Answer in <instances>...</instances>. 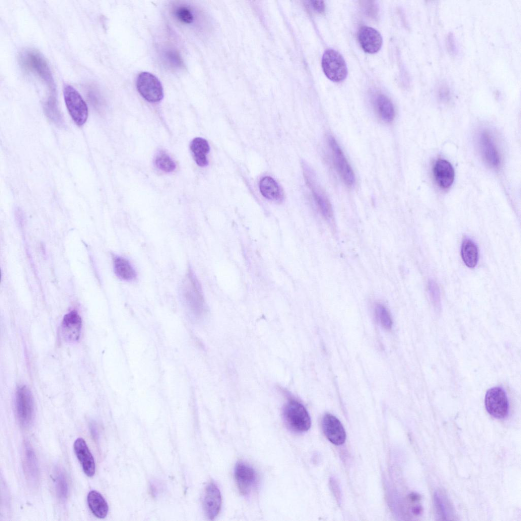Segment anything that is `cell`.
I'll return each instance as SVG.
<instances>
[{"instance_id":"cell-1","label":"cell","mask_w":521,"mask_h":521,"mask_svg":"<svg viewBox=\"0 0 521 521\" xmlns=\"http://www.w3.org/2000/svg\"><path fill=\"white\" fill-rule=\"evenodd\" d=\"M18 61L23 70L37 76L49 89L50 94L55 95V87L52 73L41 53L34 49H25L19 53Z\"/></svg>"},{"instance_id":"cell-2","label":"cell","mask_w":521,"mask_h":521,"mask_svg":"<svg viewBox=\"0 0 521 521\" xmlns=\"http://www.w3.org/2000/svg\"><path fill=\"white\" fill-rule=\"evenodd\" d=\"M181 291L183 301L189 313L195 318L201 317L206 311V305L201 285L191 269L183 280Z\"/></svg>"},{"instance_id":"cell-3","label":"cell","mask_w":521,"mask_h":521,"mask_svg":"<svg viewBox=\"0 0 521 521\" xmlns=\"http://www.w3.org/2000/svg\"><path fill=\"white\" fill-rule=\"evenodd\" d=\"M282 414L285 423L292 430L303 432L310 428V416L304 406L298 401L294 399L288 400L283 407Z\"/></svg>"},{"instance_id":"cell-4","label":"cell","mask_w":521,"mask_h":521,"mask_svg":"<svg viewBox=\"0 0 521 521\" xmlns=\"http://www.w3.org/2000/svg\"><path fill=\"white\" fill-rule=\"evenodd\" d=\"M63 95L66 107L72 120L77 125H83L88 117V108L85 102L79 92L69 84L64 85Z\"/></svg>"},{"instance_id":"cell-5","label":"cell","mask_w":521,"mask_h":521,"mask_svg":"<svg viewBox=\"0 0 521 521\" xmlns=\"http://www.w3.org/2000/svg\"><path fill=\"white\" fill-rule=\"evenodd\" d=\"M322 66L326 76L334 82H340L347 76L345 62L342 56L335 50L329 49L325 51Z\"/></svg>"},{"instance_id":"cell-6","label":"cell","mask_w":521,"mask_h":521,"mask_svg":"<svg viewBox=\"0 0 521 521\" xmlns=\"http://www.w3.org/2000/svg\"><path fill=\"white\" fill-rule=\"evenodd\" d=\"M15 410L17 418L20 424L25 427L30 426L34 417V404L32 393L25 386H21L17 388Z\"/></svg>"},{"instance_id":"cell-7","label":"cell","mask_w":521,"mask_h":521,"mask_svg":"<svg viewBox=\"0 0 521 521\" xmlns=\"http://www.w3.org/2000/svg\"><path fill=\"white\" fill-rule=\"evenodd\" d=\"M136 88L140 95L147 101L157 103L163 98V89L158 78L147 72L140 73L136 80Z\"/></svg>"},{"instance_id":"cell-8","label":"cell","mask_w":521,"mask_h":521,"mask_svg":"<svg viewBox=\"0 0 521 521\" xmlns=\"http://www.w3.org/2000/svg\"><path fill=\"white\" fill-rule=\"evenodd\" d=\"M328 141L333 163L338 173L347 186H352L355 182V176L352 168L335 138L330 135Z\"/></svg>"},{"instance_id":"cell-9","label":"cell","mask_w":521,"mask_h":521,"mask_svg":"<svg viewBox=\"0 0 521 521\" xmlns=\"http://www.w3.org/2000/svg\"><path fill=\"white\" fill-rule=\"evenodd\" d=\"M487 412L493 417L502 419L507 416L509 410L507 396L503 388L495 387L489 389L485 396Z\"/></svg>"},{"instance_id":"cell-10","label":"cell","mask_w":521,"mask_h":521,"mask_svg":"<svg viewBox=\"0 0 521 521\" xmlns=\"http://www.w3.org/2000/svg\"><path fill=\"white\" fill-rule=\"evenodd\" d=\"M234 474L240 493L244 496L249 495L257 483L258 477L255 470L248 464L241 461L236 464Z\"/></svg>"},{"instance_id":"cell-11","label":"cell","mask_w":521,"mask_h":521,"mask_svg":"<svg viewBox=\"0 0 521 521\" xmlns=\"http://www.w3.org/2000/svg\"><path fill=\"white\" fill-rule=\"evenodd\" d=\"M478 145L481 156L489 167L497 168L501 163V156L495 141L487 131L481 132L478 137Z\"/></svg>"},{"instance_id":"cell-12","label":"cell","mask_w":521,"mask_h":521,"mask_svg":"<svg viewBox=\"0 0 521 521\" xmlns=\"http://www.w3.org/2000/svg\"><path fill=\"white\" fill-rule=\"evenodd\" d=\"M305 177L308 185L311 189L313 198L321 214L327 219L333 216L331 204L322 190L318 186L314 176L308 167L304 169Z\"/></svg>"},{"instance_id":"cell-13","label":"cell","mask_w":521,"mask_h":521,"mask_svg":"<svg viewBox=\"0 0 521 521\" xmlns=\"http://www.w3.org/2000/svg\"><path fill=\"white\" fill-rule=\"evenodd\" d=\"M322 426L326 438L335 445H342L346 440V432L341 422L334 416L326 414L322 420Z\"/></svg>"},{"instance_id":"cell-14","label":"cell","mask_w":521,"mask_h":521,"mask_svg":"<svg viewBox=\"0 0 521 521\" xmlns=\"http://www.w3.org/2000/svg\"><path fill=\"white\" fill-rule=\"evenodd\" d=\"M222 503L220 491L214 483H209L206 487L202 506L206 516L209 519H214L218 514Z\"/></svg>"},{"instance_id":"cell-15","label":"cell","mask_w":521,"mask_h":521,"mask_svg":"<svg viewBox=\"0 0 521 521\" xmlns=\"http://www.w3.org/2000/svg\"><path fill=\"white\" fill-rule=\"evenodd\" d=\"M358 38L362 48L368 53H377L382 46L383 39L381 34L369 26L361 27L358 31Z\"/></svg>"},{"instance_id":"cell-16","label":"cell","mask_w":521,"mask_h":521,"mask_svg":"<svg viewBox=\"0 0 521 521\" xmlns=\"http://www.w3.org/2000/svg\"><path fill=\"white\" fill-rule=\"evenodd\" d=\"M74 450L84 474L88 477L93 476L96 470L95 460L83 438H78L75 440Z\"/></svg>"},{"instance_id":"cell-17","label":"cell","mask_w":521,"mask_h":521,"mask_svg":"<svg viewBox=\"0 0 521 521\" xmlns=\"http://www.w3.org/2000/svg\"><path fill=\"white\" fill-rule=\"evenodd\" d=\"M82 321L80 315L75 310L65 315L61 325V331L63 337L69 342L78 340L80 337Z\"/></svg>"},{"instance_id":"cell-18","label":"cell","mask_w":521,"mask_h":521,"mask_svg":"<svg viewBox=\"0 0 521 521\" xmlns=\"http://www.w3.org/2000/svg\"><path fill=\"white\" fill-rule=\"evenodd\" d=\"M433 173L436 182L441 188H448L453 184L454 171L448 161L442 159L438 160L433 166Z\"/></svg>"},{"instance_id":"cell-19","label":"cell","mask_w":521,"mask_h":521,"mask_svg":"<svg viewBox=\"0 0 521 521\" xmlns=\"http://www.w3.org/2000/svg\"><path fill=\"white\" fill-rule=\"evenodd\" d=\"M259 190L265 198L276 201L283 198V192L276 181L269 176L263 177L259 182Z\"/></svg>"},{"instance_id":"cell-20","label":"cell","mask_w":521,"mask_h":521,"mask_svg":"<svg viewBox=\"0 0 521 521\" xmlns=\"http://www.w3.org/2000/svg\"><path fill=\"white\" fill-rule=\"evenodd\" d=\"M87 502L93 514L99 518L105 517L108 512V504L98 491L92 490L87 496Z\"/></svg>"},{"instance_id":"cell-21","label":"cell","mask_w":521,"mask_h":521,"mask_svg":"<svg viewBox=\"0 0 521 521\" xmlns=\"http://www.w3.org/2000/svg\"><path fill=\"white\" fill-rule=\"evenodd\" d=\"M190 148L194 160L198 166L204 167L208 164L207 154L209 152L210 147L207 140L196 137L191 142Z\"/></svg>"},{"instance_id":"cell-22","label":"cell","mask_w":521,"mask_h":521,"mask_svg":"<svg viewBox=\"0 0 521 521\" xmlns=\"http://www.w3.org/2000/svg\"><path fill=\"white\" fill-rule=\"evenodd\" d=\"M24 466L28 480L31 484H36L39 477L38 461L34 452L29 446L25 447Z\"/></svg>"},{"instance_id":"cell-23","label":"cell","mask_w":521,"mask_h":521,"mask_svg":"<svg viewBox=\"0 0 521 521\" xmlns=\"http://www.w3.org/2000/svg\"><path fill=\"white\" fill-rule=\"evenodd\" d=\"M374 105L380 119L386 123L393 121L395 113L393 105L386 96L380 94L374 100Z\"/></svg>"},{"instance_id":"cell-24","label":"cell","mask_w":521,"mask_h":521,"mask_svg":"<svg viewBox=\"0 0 521 521\" xmlns=\"http://www.w3.org/2000/svg\"><path fill=\"white\" fill-rule=\"evenodd\" d=\"M113 263L114 273L119 278L127 281H132L135 279V270L126 258L115 256L113 257Z\"/></svg>"},{"instance_id":"cell-25","label":"cell","mask_w":521,"mask_h":521,"mask_svg":"<svg viewBox=\"0 0 521 521\" xmlns=\"http://www.w3.org/2000/svg\"><path fill=\"white\" fill-rule=\"evenodd\" d=\"M461 256L465 265L469 268H473L478 260V249L476 244L471 239H465L461 246Z\"/></svg>"},{"instance_id":"cell-26","label":"cell","mask_w":521,"mask_h":521,"mask_svg":"<svg viewBox=\"0 0 521 521\" xmlns=\"http://www.w3.org/2000/svg\"><path fill=\"white\" fill-rule=\"evenodd\" d=\"M175 18L182 24L189 25L194 23L196 14L194 10L187 4H177L172 10Z\"/></svg>"},{"instance_id":"cell-27","label":"cell","mask_w":521,"mask_h":521,"mask_svg":"<svg viewBox=\"0 0 521 521\" xmlns=\"http://www.w3.org/2000/svg\"><path fill=\"white\" fill-rule=\"evenodd\" d=\"M46 116L54 124L63 127L65 125L63 118L59 110L55 95L50 94L44 105Z\"/></svg>"},{"instance_id":"cell-28","label":"cell","mask_w":521,"mask_h":521,"mask_svg":"<svg viewBox=\"0 0 521 521\" xmlns=\"http://www.w3.org/2000/svg\"><path fill=\"white\" fill-rule=\"evenodd\" d=\"M435 505L437 512L441 519H449L451 512L450 505L446 497L441 491H436L434 496Z\"/></svg>"},{"instance_id":"cell-29","label":"cell","mask_w":521,"mask_h":521,"mask_svg":"<svg viewBox=\"0 0 521 521\" xmlns=\"http://www.w3.org/2000/svg\"><path fill=\"white\" fill-rule=\"evenodd\" d=\"M163 62L172 69H179L183 66V61L178 51L172 48H166L162 52Z\"/></svg>"},{"instance_id":"cell-30","label":"cell","mask_w":521,"mask_h":521,"mask_svg":"<svg viewBox=\"0 0 521 521\" xmlns=\"http://www.w3.org/2000/svg\"><path fill=\"white\" fill-rule=\"evenodd\" d=\"M88 99L92 106L98 111H101L105 105L103 96L96 85L90 84L86 88Z\"/></svg>"},{"instance_id":"cell-31","label":"cell","mask_w":521,"mask_h":521,"mask_svg":"<svg viewBox=\"0 0 521 521\" xmlns=\"http://www.w3.org/2000/svg\"><path fill=\"white\" fill-rule=\"evenodd\" d=\"M154 164L157 168L166 172L173 171L176 167L174 161L163 151H160L156 154Z\"/></svg>"},{"instance_id":"cell-32","label":"cell","mask_w":521,"mask_h":521,"mask_svg":"<svg viewBox=\"0 0 521 521\" xmlns=\"http://www.w3.org/2000/svg\"><path fill=\"white\" fill-rule=\"evenodd\" d=\"M55 486L58 498L62 501H65L68 495V485L66 476L61 470L55 472Z\"/></svg>"},{"instance_id":"cell-33","label":"cell","mask_w":521,"mask_h":521,"mask_svg":"<svg viewBox=\"0 0 521 521\" xmlns=\"http://www.w3.org/2000/svg\"><path fill=\"white\" fill-rule=\"evenodd\" d=\"M374 312L377 319L381 325L386 329H391L392 320L387 308L381 304H377L374 308Z\"/></svg>"},{"instance_id":"cell-34","label":"cell","mask_w":521,"mask_h":521,"mask_svg":"<svg viewBox=\"0 0 521 521\" xmlns=\"http://www.w3.org/2000/svg\"><path fill=\"white\" fill-rule=\"evenodd\" d=\"M428 292L431 301L436 308H439L441 304L440 292L437 283L430 280L428 283Z\"/></svg>"},{"instance_id":"cell-35","label":"cell","mask_w":521,"mask_h":521,"mask_svg":"<svg viewBox=\"0 0 521 521\" xmlns=\"http://www.w3.org/2000/svg\"><path fill=\"white\" fill-rule=\"evenodd\" d=\"M439 98L442 101L448 100L450 98V91L448 87L445 84H441L437 92Z\"/></svg>"},{"instance_id":"cell-36","label":"cell","mask_w":521,"mask_h":521,"mask_svg":"<svg viewBox=\"0 0 521 521\" xmlns=\"http://www.w3.org/2000/svg\"><path fill=\"white\" fill-rule=\"evenodd\" d=\"M311 6L313 9L319 12L322 13L324 11L325 4L324 1H311L309 2Z\"/></svg>"},{"instance_id":"cell-37","label":"cell","mask_w":521,"mask_h":521,"mask_svg":"<svg viewBox=\"0 0 521 521\" xmlns=\"http://www.w3.org/2000/svg\"><path fill=\"white\" fill-rule=\"evenodd\" d=\"M330 481H331V484L330 485L331 486V488H332V489L333 490V493L335 494V496H338V497L339 498V495H340L339 488V487L338 486V484H337L336 481H335V480L333 478H332L331 480H330Z\"/></svg>"},{"instance_id":"cell-38","label":"cell","mask_w":521,"mask_h":521,"mask_svg":"<svg viewBox=\"0 0 521 521\" xmlns=\"http://www.w3.org/2000/svg\"><path fill=\"white\" fill-rule=\"evenodd\" d=\"M90 429L91 433H92L93 436L95 438L97 436V431L95 425L94 423L91 424Z\"/></svg>"}]
</instances>
